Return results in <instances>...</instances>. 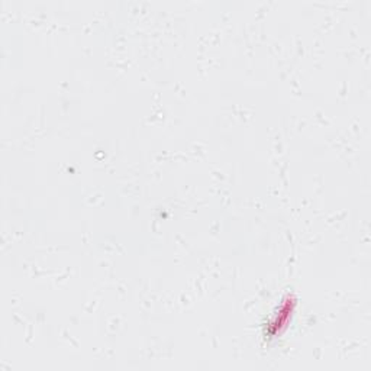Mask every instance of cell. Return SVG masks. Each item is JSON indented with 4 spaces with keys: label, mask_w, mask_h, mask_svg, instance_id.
I'll list each match as a JSON object with an SVG mask.
<instances>
[{
    "label": "cell",
    "mask_w": 371,
    "mask_h": 371,
    "mask_svg": "<svg viewBox=\"0 0 371 371\" xmlns=\"http://www.w3.org/2000/svg\"><path fill=\"white\" fill-rule=\"evenodd\" d=\"M295 304H296V302L290 296L280 304V307H278V311L275 312V315L267 324L266 335L273 338V336H277L278 333H282L286 329L287 324L292 319Z\"/></svg>",
    "instance_id": "cell-1"
}]
</instances>
